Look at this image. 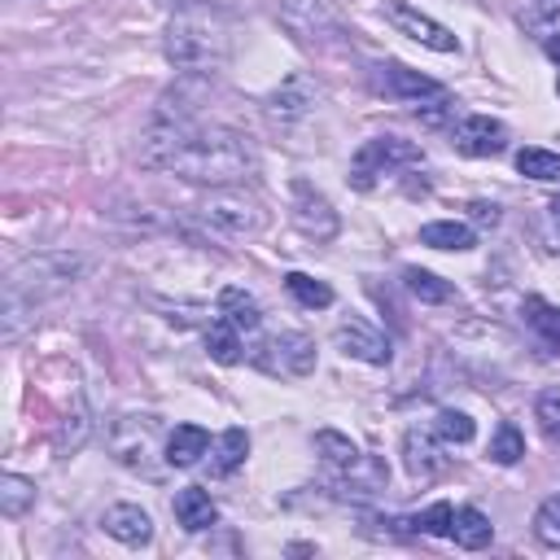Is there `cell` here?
<instances>
[{
  "label": "cell",
  "instance_id": "cell-1",
  "mask_svg": "<svg viewBox=\"0 0 560 560\" xmlns=\"http://www.w3.org/2000/svg\"><path fill=\"white\" fill-rule=\"evenodd\" d=\"M254 149L241 131L232 127H201L192 122L188 136L179 140L175 158L166 171H175L179 179H192V184H210V188H232L241 179L254 175Z\"/></svg>",
  "mask_w": 560,
  "mask_h": 560
},
{
  "label": "cell",
  "instance_id": "cell-2",
  "mask_svg": "<svg viewBox=\"0 0 560 560\" xmlns=\"http://www.w3.org/2000/svg\"><path fill=\"white\" fill-rule=\"evenodd\" d=\"M88 258L79 254H31L4 271V337L13 341L22 332V319L35 315V306L52 302L83 276Z\"/></svg>",
  "mask_w": 560,
  "mask_h": 560
},
{
  "label": "cell",
  "instance_id": "cell-3",
  "mask_svg": "<svg viewBox=\"0 0 560 560\" xmlns=\"http://www.w3.org/2000/svg\"><path fill=\"white\" fill-rule=\"evenodd\" d=\"M232 52V22L219 4H184L166 26V61L179 74H210Z\"/></svg>",
  "mask_w": 560,
  "mask_h": 560
},
{
  "label": "cell",
  "instance_id": "cell-4",
  "mask_svg": "<svg viewBox=\"0 0 560 560\" xmlns=\"http://www.w3.org/2000/svg\"><path fill=\"white\" fill-rule=\"evenodd\" d=\"M197 219H201L210 232H219V236H254V232H262V223H267L262 206H258L249 192H241L236 184H232V188H210V197L197 206Z\"/></svg>",
  "mask_w": 560,
  "mask_h": 560
},
{
  "label": "cell",
  "instance_id": "cell-5",
  "mask_svg": "<svg viewBox=\"0 0 560 560\" xmlns=\"http://www.w3.org/2000/svg\"><path fill=\"white\" fill-rule=\"evenodd\" d=\"M249 363L267 376H311L315 372V341L306 332H271L254 341Z\"/></svg>",
  "mask_w": 560,
  "mask_h": 560
},
{
  "label": "cell",
  "instance_id": "cell-6",
  "mask_svg": "<svg viewBox=\"0 0 560 560\" xmlns=\"http://www.w3.org/2000/svg\"><path fill=\"white\" fill-rule=\"evenodd\" d=\"M420 162V144L402 140V136H376V140H363L354 162H350V184L354 188H372L376 175L394 171V166H411Z\"/></svg>",
  "mask_w": 560,
  "mask_h": 560
},
{
  "label": "cell",
  "instance_id": "cell-7",
  "mask_svg": "<svg viewBox=\"0 0 560 560\" xmlns=\"http://www.w3.org/2000/svg\"><path fill=\"white\" fill-rule=\"evenodd\" d=\"M280 22L302 44H324L346 31V13L337 0H280Z\"/></svg>",
  "mask_w": 560,
  "mask_h": 560
},
{
  "label": "cell",
  "instance_id": "cell-8",
  "mask_svg": "<svg viewBox=\"0 0 560 560\" xmlns=\"http://www.w3.org/2000/svg\"><path fill=\"white\" fill-rule=\"evenodd\" d=\"M385 22H389L398 35H407V39L433 48V52H455V48H459V39H455L451 26L433 22L429 13H420V9L407 4V0H385Z\"/></svg>",
  "mask_w": 560,
  "mask_h": 560
},
{
  "label": "cell",
  "instance_id": "cell-9",
  "mask_svg": "<svg viewBox=\"0 0 560 560\" xmlns=\"http://www.w3.org/2000/svg\"><path fill=\"white\" fill-rule=\"evenodd\" d=\"M153 442H158V420L153 416H118L109 424V451L127 468H149Z\"/></svg>",
  "mask_w": 560,
  "mask_h": 560
},
{
  "label": "cell",
  "instance_id": "cell-10",
  "mask_svg": "<svg viewBox=\"0 0 560 560\" xmlns=\"http://www.w3.org/2000/svg\"><path fill=\"white\" fill-rule=\"evenodd\" d=\"M289 214H293V228L302 236H311V241H332L337 236V210L306 179H293V206H289Z\"/></svg>",
  "mask_w": 560,
  "mask_h": 560
},
{
  "label": "cell",
  "instance_id": "cell-11",
  "mask_svg": "<svg viewBox=\"0 0 560 560\" xmlns=\"http://www.w3.org/2000/svg\"><path fill=\"white\" fill-rule=\"evenodd\" d=\"M451 144L464 153V158H494L508 149V127L490 114H464L455 127H451Z\"/></svg>",
  "mask_w": 560,
  "mask_h": 560
},
{
  "label": "cell",
  "instance_id": "cell-12",
  "mask_svg": "<svg viewBox=\"0 0 560 560\" xmlns=\"http://www.w3.org/2000/svg\"><path fill=\"white\" fill-rule=\"evenodd\" d=\"M332 346L341 350V354H350V359H363V363H376V368H385L389 363V337L385 332H376L368 319H341L337 328H332Z\"/></svg>",
  "mask_w": 560,
  "mask_h": 560
},
{
  "label": "cell",
  "instance_id": "cell-13",
  "mask_svg": "<svg viewBox=\"0 0 560 560\" xmlns=\"http://www.w3.org/2000/svg\"><path fill=\"white\" fill-rule=\"evenodd\" d=\"M315 101H319V88H315L306 74H289V79L267 96V118L280 122V127H289V122L306 118Z\"/></svg>",
  "mask_w": 560,
  "mask_h": 560
},
{
  "label": "cell",
  "instance_id": "cell-14",
  "mask_svg": "<svg viewBox=\"0 0 560 560\" xmlns=\"http://www.w3.org/2000/svg\"><path fill=\"white\" fill-rule=\"evenodd\" d=\"M376 88H381L385 96H398V101H420V96L442 101V96H446V88H442L438 79H429V74H420V70H407L402 61L376 66Z\"/></svg>",
  "mask_w": 560,
  "mask_h": 560
},
{
  "label": "cell",
  "instance_id": "cell-15",
  "mask_svg": "<svg viewBox=\"0 0 560 560\" xmlns=\"http://www.w3.org/2000/svg\"><path fill=\"white\" fill-rule=\"evenodd\" d=\"M101 529L122 547H144L153 538V516L140 503H114L101 512Z\"/></svg>",
  "mask_w": 560,
  "mask_h": 560
},
{
  "label": "cell",
  "instance_id": "cell-16",
  "mask_svg": "<svg viewBox=\"0 0 560 560\" xmlns=\"http://www.w3.org/2000/svg\"><path fill=\"white\" fill-rule=\"evenodd\" d=\"M402 464H407V472L416 481H429V477H438L446 468V455L438 451L429 429H407L402 433Z\"/></svg>",
  "mask_w": 560,
  "mask_h": 560
},
{
  "label": "cell",
  "instance_id": "cell-17",
  "mask_svg": "<svg viewBox=\"0 0 560 560\" xmlns=\"http://www.w3.org/2000/svg\"><path fill=\"white\" fill-rule=\"evenodd\" d=\"M171 512H175V521H179L188 534H201V529H210V525L219 521V508H214L210 490H201V486H184V490L175 494Z\"/></svg>",
  "mask_w": 560,
  "mask_h": 560
},
{
  "label": "cell",
  "instance_id": "cell-18",
  "mask_svg": "<svg viewBox=\"0 0 560 560\" xmlns=\"http://www.w3.org/2000/svg\"><path fill=\"white\" fill-rule=\"evenodd\" d=\"M210 451V433L201 424H175L166 433V464L171 468H192Z\"/></svg>",
  "mask_w": 560,
  "mask_h": 560
},
{
  "label": "cell",
  "instance_id": "cell-19",
  "mask_svg": "<svg viewBox=\"0 0 560 560\" xmlns=\"http://www.w3.org/2000/svg\"><path fill=\"white\" fill-rule=\"evenodd\" d=\"M249 455V433L245 429H223L210 446V472L214 477H232Z\"/></svg>",
  "mask_w": 560,
  "mask_h": 560
},
{
  "label": "cell",
  "instance_id": "cell-20",
  "mask_svg": "<svg viewBox=\"0 0 560 560\" xmlns=\"http://www.w3.org/2000/svg\"><path fill=\"white\" fill-rule=\"evenodd\" d=\"M420 245L464 254V249H472V245H477V232H472L468 223H459V219H433V223H424V228H420Z\"/></svg>",
  "mask_w": 560,
  "mask_h": 560
},
{
  "label": "cell",
  "instance_id": "cell-21",
  "mask_svg": "<svg viewBox=\"0 0 560 560\" xmlns=\"http://www.w3.org/2000/svg\"><path fill=\"white\" fill-rule=\"evenodd\" d=\"M241 328L228 319V315H219V319H210L206 324V354L214 359V363H223V368H232V363H241Z\"/></svg>",
  "mask_w": 560,
  "mask_h": 560
},
{
  "label": "cell",
  "instance_id": "cell-22",
  "mask_svg": "<svg viewBox=\"0 0 560 560\" xmlns=\"http://www.w3.org/2000/svg\"><path fill=\"white\" fill-rule=\"evenodd\" d=\"M451 538L468 551H481L490 538H494V525L481 508H455V521H451Z\"/></svg>",
  "mask_w": 560,
  "mask_h": 560
},
{
  "label": "cell",
  "instance_id": "cell-23",
  "mask_svg": "<svg viewBox=\"0 0 560 560\" xmlns=\"http://www.w3.org/2000/svg\"><path fill=\"white\" fill-rule=\"evenodd\" d=\"M315 451H319V459H324L332 472H346V468H354V464L363 459V451H359L346 433H337V429H319V433H315Z\"/></svg>",
  "mask_w": 560,
  "mask_h": 560
},
{
  "label": "cell",
  "instance_id": "cell-24",
  "mask_svg": "<svg viewBox=\"0 0 560 560\" xmlns=\"http://www.w3.org/2000/svg\"><path fill=\"white\" fill-rule=\"evenodd\" d=\"M219 315H228L241 332H249V328L262 324V311H258L254 293H245V289H236V284H228V289L219 293Z\"/></svg>",
  "mask_w": 560,
  "mask_h": 560
},
{
  "label": "cell",
  "instance_id": "cell-25",
  "mask_svg": "<svg viewBox=\"0 0 560 560\" xmlns=\"http://www.w3.org/2000/svg\"><path fill=\"white\" fill-rule=\"evenodd\" d=\"M521 315H525V324L538 332L542 346L560 350V306H551V302H542V298H525Z\"/></svg>",
  "mask_w": 560,
  "mask_h": 560
},
{
  "label": "cell",
  "instance_id": "cell-26",
  "mask_svg": "<svg viewBox=\"0 0 560 560\" xmlns=\"http://www.w3.org/2000/svg\"><path fill=\"white\" fill-rule=\"evenodd\" d=\"M284 289H289V298H293L298 306H306V311H324V306H332V289H328L324 280L306 276V271H289V276H284Z\"/></svg>",
  "mask_w": 560,
  "mask_h": 560
},
{
  "label": "cell",
  "instance_id": "cell-27",
  "mask_svg": "<svg viewBox=\"0 0 560 560\" xmlns=\"http://www.w3.org/2000/svg\"><path fill=\"white\" fill-rule=\"evenodd\" d=\"M402 284H407V293L420 298V302H451V298H455V289H451L442 276L424 271V267H407V271H402Z\"/></svg>",
  "mask_w": 560,
  "mask_h": 560
},
{
  "label": "cell",
  "instance_id": "cell-28",
  "mask_svg": "<svg viewBox=\"0 0 560 560\" xmlns=\"http://www.w3.org/2000/svg\"><path fill=\"white\" fill-rule=\"evenodd\" d=\"M433 438H442V442H451V446H464V442H472V438H477V424H472V416H468V411L442 407V411L433 416Z\"/></svg>",
  "mask_w": 560,
  "mask_h": 560
},
{
  "label": "cell",
  "instance_id": "cell-29",
  "mask_svg": "<svg viewBox=\"0 0 560 560\" xmlns=\"http://www.w3.org/2000/svg\"><path fill=\"white\" fill-rule=\"evenodd\" d=\"M35 503V481H26V477H18V472H4L0 477V516H22L26 508Z\"/></svg>",
  "mask_w": 560,
  "mask_h": 560
},
{
  "label": "cell",
  "instance_id": "cell-30",
  "mask_svg": "<svg viewBox=\"0 0 560 560\" xmlns=\"http://www.w3.org/2000/svg\"><path fill=\"white\" fill-rule=\"evenodd\" d=\"M516 171L521 175H529V179H542V184H551V179H560V153H551V149H521L516 153Z\"/></svg>",
  "mask_w": 560,
  "mask_h": 560
},
{
  "label": "cell",
  "instance_id": "cell-31",
  "mask_svg": "<svg viewBox=\"0 0 560 560\" xmlns=\"http://www.w3.org/2000/svg\"><path fill=\"white\" fill-rule=\"evenodd\" d=\"M88 429H92V420H88V402L74 398V411H66V420H61L57 446H61V451H79V446L88 442Z\"/></svg>",
  "mask_w": 560,
  "mask_h": 560
},
{
  "label": "cell",
  "instance_id": "cell-32",
  "mask_svg": "<svg viewBox=\"0 0 560 560\" xmlns=\"http://www.w3.org/2000/svg\"><path fill=\"white\" fill-rule=\"evenodd\" d=\"M521 455H525V438H521V429L512 420H503L494 429V438H490V459L494 464H516Z\"/></svg>",
  "mask_w": 560,
  "mask_h": 560
},
{
  "label": "cell",
  "instance_id": "cell-33",
  "mask_svg": "<svg viewBox=\"0 0 560 560\" xmlns=\"http://www.w3.org/2000/svg\"><path fill=\"white\" fill-rule=\"evenodd\" d=\"M534 534L542 547H560V494H547L534 512Z\"/></svg>",
  "mask_w": 560,
  "mask_h": 560
},
{
  "label": "cell",
  "instance_id": "cell-34",
  "mask_svg": "<svg viewBox=\"0 0 560 560\" xmlns=\"http://www.w3.org/2000/svg\"><path fill=\"white\" fill-rule=\"evenodd\" d=\"M451 521H455V508H451L446 499H438V503H429L420 516H411V525H416V529L438 534V538H451Z\"/></svg>",
  "mask_w": 560,
  "mask_h": 560
},
{
  "label": "cell",
  "instance_id": "cell-35",
  "mask_svg": "<svg viewBox=\"0 0 560 560\" xmlns=\"http://www.w3.org/2000/svg\"><path fill=\"white\" fill-rule=\"evenodd\" d=\"M534 420H538V429H542L551 442H560V394H538Z\"/></svg>",
  "mask_w": 560,
  "mask_h": 560
},
{
  "label": "cell",
  "instance_id": "cell-36",
  "mask_svg": "<svg viewBox=\"0 0 560 560\" xmlns=\"http://www.w3.org/2000/svg\"><path fill=\"white\" fill-rule=\"evenodd\" d=\"M468 219L494 228V223H499V206H494V201H472V206H468Z\"/></svg>",
  "mask_w": 560,
  "mask_h": 560
},
{
  "label": "cell",
  "instance_id": "cell-37",
  "mask_svg": "<svg viewBox=\"0 0 560 560\" xmlns=\"http://www.w3.org/2000/svg\"><path fill=\"white\" fill-rule=\"evenodd\" d=\"M547 57H556V61H560V35H551V39H547Z\"/></svg>",
  "mask_w": 560,
  "mask_h": 560
},
{
  "label": "cell",
  "instance_id": "cell-38",
  "mask_svg": "<svg viewBox=\"0 0 560 560\" xmlns=\"http://www.w3.org/2000/svg\"><path fill=\"white\" fill-rule=\"evenodd\" d=\"M171 4H179V9H184V4H214V0H171Z\"/></svg>",
  "mask_w": 560,
  "mask_h": 560
},
{
  "label": "cell",
  "instance_id": "cell-39",
  "mask_svg": "<svg viewBox=\"0 0 560 560\" xmlns=\"http://www.w3.org/2000/svg\"><path fill=\"white\" fill-rule=\"evenodd\" d=\"M551 214H556V219H560V197H556V201H551Z\"/></svg>",
  "mask_w": 560,
  "mask_h": 560
},
{
  "label": "cell",
  "instance_id": "cell-40",
  "mask_svg": "<svg viewBox=\"0 0 560 560\" xmlns=\"http://www.w3.org/2000/svg\"><path fill=\"white\" fill-rule=\"evenodd\" d=\"M556 92H560V79H556Z\"/></svg>",
  "mask_w": 560,
  "mask_h": 560
}]
</instances>
